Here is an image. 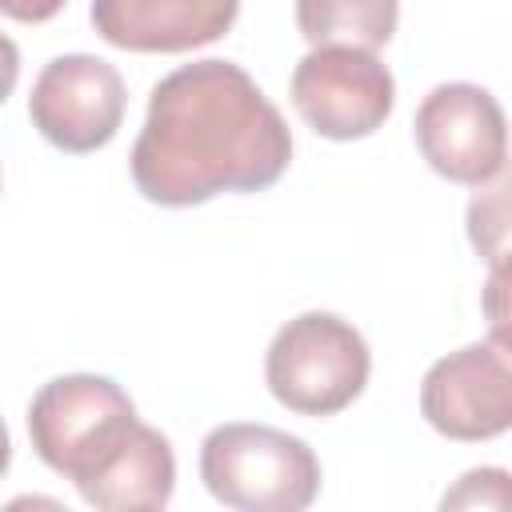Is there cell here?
Masks as SVG:
<instances>
[{"label":"cell","mask_w":512,"mask_h":512,"mask_svg":"<svg viewBox=\"0 0 512 512\" xmlns=\"http://www.w3.org/2000/svg\"><path fill=\"white\" fill-rule=\"evenodd\" d=\"M292 160L280 108L232 60H196L168 72L132 144V184L164 208H192L220 192L272 188Z\"/></svg>","instance_id":"cell-1"},{"label":"cell","mask_w":512,"mask_h":512,"mask_svg":"<svg viewBox=\"0 0 512 512\" xmlns=\"http://www.w3.org/2000/svg\"><path fill=\"white\" fill-rule=\"evenodd\" d=\"M136 428L140 420L128 392L92 372L56 376L28 404V436L36 456L56 476L72 480L76 492L116 464Z\"/></svg>","instance_id":"cell-2"},{"label":"cell","mask_w":512,"mask_h":512,"mask_svg":"<svg viewBox=\"0 0 512 512\" xmlns=\"http://www.w3.org/2000/svg\"><path fill=\"white\" fill-rule=\"evenodd\" d=\"M200 480L240 512H300L320 492V460L280 428L220 424L200 444Z\"/></svg>","instance_id":"cell-3"},{"label":"cell","mask_w":512,"mask_h":512,"mask_svg":"<svg viewBox=\"0 0 512 512\" xmlns=\"http://www.w3.org/2000/svg\"><path fill=\"white\" fill-rule=\"evenodd\" d=\"M372 352L336 312H300L268 344V392L296 416H336L368 384Z\"/></svg>","instance_id":"cell-4"},{"label":"cell","mask_w":512,"mask_h":512,"mask_svg":"<svg viewBox=\"0 0 512 512\" xmlns=\"http://www.w3.org/2000/svg\"><path fill=\"white\" fill-rule=\"evenodd\" d=\"M292 108L324 140L372 136L396 100V80L368 48L320 44L292 72Z\"/></svg>","instance_id":"cell-5"},{"label":"cell","mask_w":512,"mask_h":512,"mask_svg":"<svg viewBox=\"0 0 512 512\" xmlns=\"http://www.w3.org/2000/svg\"><path fill=\"white\" fill-rule=\"evenodd\" d=\"M416 148L444 180L484 188L508 160L504 108L480 84H436L416 108Z\"/></svg>","instance_id":"cell-6"},{"label":"cell","mask_w":512,"mask_h":512,"mask_svg":"<svg viewBox=\"0 0 512 512\" xmlns=\"http://www.w3.org/2000/svg\"><path fill=\"white\" fill-rule=\"evenodd\" d=\"M124 80L120 72L88 52H68L56 56L40 68L32 96H28V116L32 128L60 152H96L104 148L120 120H124Z\"/></svg>","instance_id":"cell-7"},{"label":"cell","mask_w":512,"mask_h":512,"mask_svg":"<svg viewBox=\"0 0 512 512\" xmlns=\"http://www.w3.org/2000/svg\"><path fill=\"white\" fill-rule=\"evenodd\" d=\"M420 412L448 440H492L512 424V368L500 340L440 356L420 380Z\"/></svg>","instance_id":"cell-8"},{"label":"cell","mask_w":512,"mask_h":512,"mask_svg":"<svg viewBox=\"0 0 512 512\" xmlns=\"http://www.w3.org/2000/svg\"><path fill=\"white\" fill-rule=\"evenodd\" d=\"M240 0H92V28L124 52H192L220 40Z\"/></svg>","instance_id":"cell-9"},{"label":"cell","mask_w":512,"mask_h":512,"mask_svg":"<svg viewBox=\"0 0 512 512\" xmlns=\"http://www.w3.org/2000/svg\"><path fill=\"white\" fill-rule=\"evenodd\" d=\"M172 488H176L172 444L156 428L140 424L128 448L116 456V464L104 476H96L80 492V500L104 512H156L172 500Z\"/></svg>","instance_id":"cell-10"},{"label":"cell","mask_w":512,"mask_h":512,"mask_svg":"<svg viewBox=\"0 0 512 512\" xmlns=\"http://www.w3.org/2000/svg\"><path fill=\"white\" fill-rule=\"evenodd\" d=\"M396 20V0H296V28L312 48L348 44L376 52L392 40Z\"/></svg>","instance_id":"cell-11"},{"label":"cell","mask_w":512,"mask_h":512,"mask_svg":"<svg viewBox=\"0 0 512 512\" xmlns=\"http://www.w3.org/2000/svg\"><path fill=\"white\" fill-rule=\"evenodd\" d=\"M68 0H0V12L8 20H20V24H44L52 20Z\"/></svg>","instance_id":"cell-12"},{"label":"cell","mask_w":512,"mask_h":512,"mask_svg":"<svg viewBox=\"0 0 512 512\" xmlns=\"http://www.w3.org/2000/svg\"><path fill=\"white\" fill-rule=\"evenodd\" d=\"M16 80H20V48L0 32V104L12 96Z\"/></svg>","instance_id":"cell-13"},{"label":"cell","mask_w":512,"mask_h":512,"mask_svg":"<svg viewBox=\"0 0 512 512\" xmlns=\"http://www.w3.org/2000/svg\"><path fill=\"white\" fill-rule=\"evenodd\" d=\"M8 460H12V440H8V428L0 420V476L8 472Z\"/></svg>","instance_id":"cell-14"}]
</instances>
